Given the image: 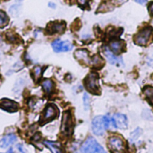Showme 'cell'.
<instances>
[{"label":"cell","instance_id":"7","mask_svg":"<svg viewBox=\"0 0 153 153\" xmlns=\"http://www.w3.org/2000/svg\"><path fill=\"white\" fill-rule=\"evenodd\" d=\"M57 114H58V110L55 105H53V104L48 105L46 107V108L44 109V112L40 118V123L43 125V124L52 121L53 119H55L57 117Z\"/></svg>","mask_w":153,"mask_h":153},{"label":"cell","instance_id":"12","mask_svg":"<svg viewBox=\"0 0 153 153\" xmlns=\"http://www.w3.org/2000/svg\"><path fill=\"white\" fill-rule=\"evenodd\" d=\"M108 48L110 49V51H112L115 55L120 54L124 48H125V43L122 40L119 39H115V40H111L109 42Z\"/></svg>","mask_w":153,"mask_h":153},{"label":"cell","instance_id":"19","mask_svg":"<svg viewBox=\"0 0 153 153\" xmlns=\"http://www.w3.org/2000/svg\"><path fill=\"white\" fill-rule=\"evenodd\" d=\"M91 64H92L95 67H100L104 64V61L100 56H95L92 59H91Z\"/></svg>","mask_w":153,"mask_h":153},{"label":"cell","instance_id":"3","mask_svg":"<svg viewBox=\"0 0 153 153\" xmlns=\"http://www.w3.org/2000/svg\"><path fill=\"white\" fill-rule=\"evenodd\" d=\"M108 147L112 153H126V148L123 139L119 136H112L108 140Z\"/></svg>","mask_w":153,"mask_h":153},{"label":"cell","instance_id":"18","mask_svg":"<svg viewBox=\"0 0 153 153\" xmlns=\"http://www.w3.org/2000/svg\"><path fill=\"white\" fill-rule=\"evenodd\" d=\"M143 94L147 98V100L153 104V87L152 86H147L143 89Z\"/></svg>","mask_w":153,"mask_h":153},{"label":"cell","instance_id":"1","mask_svg":"<svg viewBox=\"0 0 153 153\" xmlns=\"http://www.w3.org/2000/svg\"><path fill=\"white\" fill-rule=\"evenodd\" d=\"M110 124L112 125V118H110L108 116L105 117H96L92 120L91 127H92V132L96 135H103L105 131L109 128Z\"/></svg>","mask_w":153,"mask_h":153},{"label":"cell","instance_id":"27","mask_svg":"<svg viewBox=\"0 0 153 153\" xmlns=\"http://www.w3.org/2000/svg\"><path fill=\"white\" fill-rule=\"evenodd\" d=\"M39 139H40V134H35L34 137H33V140H34V141H38V140H39Z\"/></svg>","mask_w":153,"mask_h":153},{"label":"cell","instance_id":"20","mask_svg":"<svg viewBox=\"0 0 153 153\" xmlns=\"http://www.w3.org/2000/svg\"><path fill=\"white\" fill-rule=\"evenodd\" d=\"M8 21H9V19H8L7 14L4 11L0 10V28L5 26L8 23Z\"/></svg>","mask_w":153,"mask_h":153},{"label":"cell","instance_id":"9","mask_svg":"<svg viewBox=\"0 0 153 153\" xmlns=\"http://www.w3.org/2000/svg\"><path fill=\"white\" fill-rule=\"evenodd\" d=\"M52 48L55 52H67L73 48V45L69 41L56 39L52 42Z\"/></svg>","mask_w":153,"mask_h":153},{"label":"cell","instance_id":"10","mask_svg":"<svg viewBox=\"0 0 153 153\" xmlns=\"http://www.w3.org/2000/svg\"><path fill=\"white\" fill-rule=\"evenodd\" d=\"M104 55H105V56L107 57V59L108 60V62H109L111 65H117V66L123 65L122 58L117 57L112 51H110L109 48H104Z\"/></svg>","mask_w":153,"mask_h":153},{"label":"cell","instance_id":"30","mask_svg":"<svg viewBox=\"0 0 153 153\" xmlns=\"http://www.w3.org/2000/svg\"><path fill=\"white\" fill-rule=\"evenodd\" d=\"M8 153H13V150H12V149H10V150H9V152H8Z\"/></svg>","mask_w":153,"mask_h":153},{"label":"cell","instance_id":"4","mask_svg":"<svg viewBox=\"0 0 153 153\" xmlns=\"http://www.w3.org/2000/svg\"><path fill=\"white\" fill-rule=\"evenodd\" d=\"M73 129H74V123H73L72 115L69 111H65L62 118L61 132L63 134L69 136L73 134Z\"/></svg>","mask_w":153,"mask_h":153},{"label":"cell","instance_id":"15","mask_svg":"<svg viewBox=\"0 0 153 153\" xmlns=\"http://www.w3.org/2000/svg\"><path fill=\"white\" fill-rule=\"evenodd\" d=\"M74 56L77 60L82 61L85 64H91V59L89 57L88 51L85 49H78L74 53Z\"/></svg>","mask_w":153,"mask_h":153},{"label":"cell","instance_id":"25","mask_svg":"<svg viewBox=\"0 0 153 153\" xmlns=\"http://www.w3.org/2000/svg\"><path fill=\"white\" fill-rule=\"evenodd\" d=\"M78 1H79V4L82 5H86L89 2V0H78Z\"/></svg>","mask_w":153,"mask_h":153},{"label":"cell","instance_id":"26","mask_svg":"<svg viewBox=\"0 0 153 153\" xmlns=\"http://www.w3.org/2000/svg\"><path fill=\"white\" fill-rule=\"evenodd\" d=\"M18 149H19V151H20V152L22 153H26V152H25V150L23 149V146L22 145H18Z\"/></svg>","mask_w":153,"mask_h":153},{"label":"cell","instance_id":"21","mask_svg":"<svg viewBox=\"0 0 153 153\" xmlns=\"http://www.w3.org/2000/svg\"><path fill=\"white\" fill-rule=\"evenodd\" d=\"M33 75L35 80H39L42 75V68L41 66H35L33 69Z\"/></svg>","mask_w":153,"mask_h":153},{"label":"cell","instance_id":"8","mask_svg":"<svg viewBox=\"0 0 153 153\" xmlns=\"http://www.w3.org/2000/svg\"><path fill=\"white\" fill-rule=\"evenodd\" d=\"M112 126L115 128L119 129H126L128 126V120L126 115L124 114H115L112 117Z\"/></svg>","mask_w":153,"mask_h":153},{"label":"cell","instance_id":"17","mask_svg":"<svg viewBox=\"0 0 153 153\" xmlns=\"http://www.w3.org/2000/svg\"><path fill=\"white\" fill-rule=\"evenodd\" d=\"M41 86H42V89L43 91L47 93V94H50L53 90H54V82L49 80V79H46L42 82L41 83Z\"/></svg>","mask_w":153,"mask_h":153},{"label":"cell","instance_id":"14","mask_svg":"<svg viewBox=\"0 0 153 153\" xmlns=\"http://www.w3.org/2000/svg\"><path fill=\"white\" fill-rule=\"evenodd\" d=\"M16 140H17V137L15 134H7L0 140V147L7 148L11 146L12 144H13L16 142Z\"/></svg>","mask_w":153,"mask_h":153},{"label":"cell","instance_id":"28","mask_svg":"<svg viewBox=\"0 0 153 153\" xmlns=\"http://www.w3.org/2000/svg\"><path fill=\"white\" fill-rule=\"evenodd\" d=\"M137 3H139V4H146L147 3V0H135Z\"/></svg>","mask_w":153,"mask_h":153},{"label":"cell","instance_id":"23","mask_svg":"<svg viewBox=\"0 0 153 153\" xmlns=\"http://www.w3.org/2000/svg\"><path fill=\"white\" fill-rule=\"evenodd\" d=\"M142 134V130L140 128H137L135 131H134L132 134H131V141H135L139 136L140 134Z\"/></svg>","mask_w":153,"mask_h":153},{"label":"cell","instance_id":"2","mask_svg":"<svg viewBox=\"0 0 153 153\" xmlns=\"http://www.w3.org/2000/svg\"><path fill=\"white\" fill-rule=\"evenodd\" d=\"M81 153H106L101 145L92 137L88 138L81 148Z\"/></svg>","mask_w":153,"mask_h":153},{"label":"cell","instance_id":"6","mask_svg":"<svg viewBox=\"0 0 153 153\" xmlns=\"http://www.w3.org/2000/svg\"><path fill=\"white\" fill-rule=\"evenodd\" d=\"M85 86L89 91L92 93H98L100 91L99 75L96 73H91L85 79Z\"/></svg>","mask_w":153,"mask_h":153},{"label":"cell","instance_id":"22","mask_svg":"<svg viewBox=\"0 0 153 153\" xmlns=\"http://www.w3.org/2000/svg\"><path fill=\"white\" fill-rule=\"evenodd\" d=\"M90 103H91V98L87 93H84L83 95V105L86 110L90 108Z\"/></svg>","mask_w":153,"mask_h":153},{"label":"cell","instance_id":"24","mask_svg":"<svg viewBox=\"0 0 153 153\" xmlns=\"http://www.w3.org/2000/svg\"><path fill=\"white\" fill-rule=\"evenodd\" d=\"M148 9H149V12H150V13L153 15V3H151L150 4H149V7H148Z\"/></svg>","mask_w":153,"mask_h":153},{"label":"cell","instance_id":"11","mask_svg":"<svg viewBox=\"0 0 153 153\" xmlns=\"http://www.w3.org/2000/svg\"><path fill=\"white\" fill-rule=\"evenodd\" d=\"M0 108L4 110L9 111V112H14L18 110V104L13 100L4 99L0 101Z\"/></svg>","mask_w":153,"mask_h":153},{"label":"cell","instance_id":"13","mask_svg":"<svg viewBox=\"0 0 153 153\" xmlns=\"http://www.w3.org/2000/svg\"><path fill=\"white\" fill-rule=\"evenodd\" d=\"M65 29V22H51L48 25V32L50 34L62 33Z\"/></svg>","mask_w":153,"mask_h":153},{"label":"cell","instance_id":"16","mask_svg":"<svg viewBox=\"0 0 153 153\" xmlns=\"http://www.w3.org/2000/svg\"><path fill=\"white\" fill-rule=\"evenodd\" d=\"M44 144L51 151L52 153H63V151L61 149V146L57 143H53L49 141H45Z\"/></svg>","mask_w":153,"mask_h":153},{"label":"cell","instance_id":"29","mask_svg":"<svg viewBox=\"0 0 153 153\" xmlns=\"http://www.w3.org/2000/svg\"><path fill=\"white\" fill-rule=\"evenodd\" d=\"M48 6H50V7H53V8H55V6H56V5H55L54 4H52V3H49V4H48Z\"/></svg>","mask_w":153,"mask_h":153},{"label":"cell","instance_id":"5","mask_svg":"<svg viewBox=\"0 0 153 153\" xmlns=\"http://www.w3.org/2000/svg\"><path fill=\"white\" fill-rule=\"evenodd\" d=\"M152 35V28L148 26L141 30L134 37V42L140 46H145Z\"/></svg>","mask_w":153,"mask_h":153}]
</instances>
